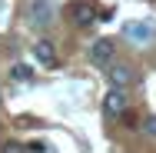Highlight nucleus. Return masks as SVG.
Segmentation results:
<instances>
[{
	"instance_id": "9d476101",
	"label": "nucleus",
	"mask_w": 156,
	"mask_h": 153,
	"mask_svg": "<svg viewBox=\"0 0 156 153\" xmlns=\"http://www.w3.org/2000/svg\"><path fill=\"white\" fill-rule=\"evenodd\" d=\"M143 133H146V137H153V140H156V113H150V117L143 120Z\"/></svg>"
},
{
	"instance_id": "f257e3e1",
	"label": "nucleus",
	"mask_w": 156,
	"mask_h": 153,
	"mask_svg": "<svg viewBox=\"0 0 156 153\" xmlns=\"http://www.w3.org/2000/svg\"><path fill=\"white\" fill-rule=\"evenodd\" d=\"M113 57H116V43L110 37H100L90 47V63L93 67H113Z\"/></svg>"
},
{
	"instance_id": "7ed1b4c3",
	"label": "nucleus",
	"mask_w": 156,
	"mask_h": 153,
	"mask_svg": "<svg viewBox=\"0 0 156 153\" xmlns=\"http://www.w3.org/2000/svg\"><path fill=\"white\" fill-rule=\"evenodd\" d=\"M123 33L133 40V43H150L153 33H156V24L153 20H129V24L123 27Z\"/></svg>"
},
{
	"instance_id": "39448f33",
	"label": "nucleus",
	"mask_w": 156,
	"mask_h": 153,
	"mask_svg": "<svg viewBox=\"0 0 156 153\" xmlns=\"http://www.w3.org/2000/svg\"><path fill=\"white\" fill-rule=\"evenodd\" d=\"M33 57L40 67H57V43L53 40H37L33 43Z\"/></svg>"
},
{
	"instance_id": "20e7f679",
	"label": "nucleus",
	"mask_w": 156,
	"mask_h": 153,
	"mask_svg": "<svg viewBox=\"0 0 156 153\" xmlns=\"http://www.w3.org/2000/svg\"><path fill=\"white\" fill-rule=\"evenodd\" d=\"M70 17H73V24H80V27L93 24V20H96L93 0H73V3H70Z\"/></svg>"
},
{
	"instance_id": "423d86ee",
	"label": "nucleus",
	"mask_w": 156,
	"mask_h": 153,
	"mask_svg": "<svg viewBox=\"0 0 156 153\" xmlns=\"http://www.w3.org/2000/svg\"><path fill=\"white\" fill-rule=\"evenodd\" d=\"M53 3L50 0H33V7H30V17H33V24L37 27H50V20H53Z\"/></svg>"
},
{
	"instance_id": "f03ea898",
	"label": "nucleus",
	"mask_w": 156,
	"mask_h": 153,
	"mask_svg": "<svg viewBox=\"0 0 156 153\" xmlns=\"http://www.w3.org/2000/svg\"><path fill=\"white\" fill-rule=\"evenodd\" d=\"M103 110H106V117H123L126 110H129V97H126L123 87H113V90L103 97Z\"/></svg>"
},
{
	"instance_id": "1a4fd4ad",
	"label": "nucleus",
	"mask_w": 156,
	"mask_h": 153,
	"mask_svg": "<svg viewBox=\"0 0 156 153\" xmlns=\"http://www.w3.org/2000/svg\"><path fill=\"white\" fill-rule=\"evenodd\" d=\"M0 153H30V150H27L20 140H7V143L0 147Z\"/></svg>"
},
{
	"instance_id": "9b49d317",
	"label": "nucleus",
	"mask_w": 156,
	"mask_h": 153,
	"mask_svg": "<svg viewBox=\"0 0 156 153\" xmlns=\"http://www.w3.org/2000/svg\"><path fill=\"white\" fill-rule=\"evenodd\" d=\"M27 150H30V153H47V143H30Z\"/></svg>"
},
{
	"instance_id": "6e6552de",
	"label": "nucleus",
	"mask_w": 156,
	"mask_h": 153,
	"mask_svg": "<svg viewBox=\"0 0 156 153\" xmlns=\"http://www.w3.org/2000/svg\"><path fill=\"white\" fill-rule=\"evenodd\" d=\"M10 77H13L17 83H27V80H33V67H27V63H13V67H10Z\"/></svg>"
},
{
	"instance_id": "0eeeda50",
	"label": "nucleus",
	"mask_w": 156,
	"mask_h": 153,
	"mask_svg": "<svg viewBox=\"0 0 156 153\" xmlns=\"http://www.w3.org/2000/svg\"><path fill=\"white\" fill-rule=\"evenodd\" d=\"M110 80H113V87H123L126 90V87L136 80V70H133L129 63H113V67H110Z\"/></svg>"
}]
</instances>
